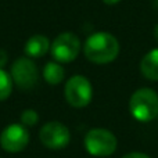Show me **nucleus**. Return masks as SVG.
Listing matches in <instances>:
<instances>
[{
    "mask_svg": "<svg viewBox=\"0 0 158 158\" xmlns=\"http://www.w3.org/2000/svg\"><path fill=\"white\" fill-rule=\"evenodd\" d=\"M85 57L94 64H108L118 57L119 43L108 32H96L86 39L83 44Z\"/></svg>",
    "mask_w": 158,
    "mask_h": 158,
    "instance_id": "f257e3e1",
    "label": "nucleus"
},
{
    "mask_svg": "<svg viewBox=\"0 0 158 158\" xmlns=\"http://www.w3.org/2000/svg\"><path fill=\"white\" fill-rule=\"evenodd\" d=\"M129 111L135 119L150 122L158 117V94L150 87H142L131 96Z\"/></svg>",
    "mask_w": 158,
    "mask_h": 158,
    "instance_id": "f03ea898",
    "label": "nucleus"
},
{
    "mask_svg": "<svg viewBox=\"0 0 158 158\" xmlns=\"http://www.w3.org/2000/svg\"><path fill=\"white\" fill-rule=\"evenodd\" d=\"M85 148L93 157H110L115 153L118 140L112 132L103 128L90 129L85 136Z\"/></svg>",
    "mask_w": 158,
    "mask_h": 158,
    "instance_id": "7ed1b4c3",
    "label": "nucleus"
},
{
    "mask_svg": "<svg viewBox=\"0 0 158 158\" xmlns=\"http://www.w3.org/2000/svg\"><path fill=\"white\" fill-rule=\"evenodd\" d=\"M64 96H65V100L68 101L69 106L75 107V108H83L92 101V83L83 75H75L67 81Z\"/></svg>",
    "mask_w": 158,
    "mask_h": 158,
    "instance_id": "20e7f679",
    "label": "nucleus"
},
{
    "mask_svg": "<svg viewBox=\"0 0 158 158\" xmlns=\"http://www.w3.org/2000/svg\"><path fill=\"white\" fill-rule=\"evenodd\" d=\"M81 52V40L72 32H63L53 40L50 53L57 63H71Z\"/></svg>",
    "mask_w": 158,
    "mask_h": 158,
    "instance_id": "39448f33",
    "label": "nucleus"
},
{
    "mask_svg": "<svg viewBox=\"0 0 158 158\" xmlns=\"http://www.w3.org/2000/svg\"><path fill=\"white\" fill-rule=\"evenodd\" d=\"M11 78L19 89L31 90L38 83V67L29 57H19L11 65Z\"/></svg>",
    "mask_w": 158,
    "mask_h": 158,
    "instance_id": "423d86ee",
    "label": "nucleus"
},
{
    "mask_svg": "<svg viewBox=\"0 0 158 158\" xmlns=\"http://www.w3.org/2000/svg\"><path fill=\"white\" fill-rule=\"evenodd\" d=\"M39 139L47 148L60 150V148L68 146L69 140H71V133L64 123L52 121L42 126L40 132H39Z\"/></svg>",
    "mask_w": 158,
    "mask_h": 158,
    "instance_id": "0eeeda50",
    "label": "nucleus"
},
{
    "mask_svg": "<svg viewBox=\"0 0 158 158\" xmlns=\"http://www.w3.org/2000/svg\"><path fill=\"white\" fill-rule=\"evenodd\" d=\"M29 143V132L21 123H13L4 128L0 135V146L7 153H19Z\"/></svg>",
    "mask_w": 158,
    "mask_h": 158,
    "instance_id": "6e6552de",
    "label": "nucleus"
},
{
    "mask_svg": "<svg viewBox=\"0 0 158 158\" xmlns=\"http://www.w3.org/2000/svg\"><path fill=\"white\" fill-rule=\"evenodd\" d=\"M50 42L46 36L43 35H33L32 38L28 39L27 44H25V54L28 57L32 58H39L44 56L50 50Z\"/></svg>",
    "mask_w": 158,
    "mask_h": 158,
    "instance_id": "1a4fd4ad",
    "label": "nucleus"
},
{
    "mask_svg": "<svg viewBox=\"0 0 158 158\" xmlns=\"http://www.w3.org/2000/svg\"><path fill=\"white\" fill-rule=\"evenodd\" d=\"M140 71L148 81H158V49L144 54L140 61Z\"/></svg>",
    "mask_w": 158,
    "mask_h": 158,
    "instance_id": "9d476101",
    "label": "nucleus"
},
{
    "mask_svg": "<svg viewBox=\"0 0 158 158\" xmlns=\"http://www.w3.org/2000/svg\"><path fill=\"white\" fill-rule=\"evenodd\" d=\"M43 77H44V81H46L47 83L58 85L63 82L64 77H65V71H64V68L58 63L50 61V63H47L43 68Z\"/></svg>",
    "mask_w": 158,
    "mask_h": 158,
    "instance_id": "9b49d317",
    "label": "nucleus"
},
{
    "mask_svg": "<svg viewBox=\"0 0 158 158\" xmlns=\"http://www.w3.org/2000/svg\"><path fill=\"white\" fill-rule=\"evenodd\" d=\"M13 92V78L8 72L0 68V101H4L10 97Z\"/></svg>",
    "mask_w": 158,
    "mask_h": 158,
    "instance_id": "f8f14e48",
    "label": "nucleus"
},
{
    "mask_svg": "<svg viewBox=\"0 0 158 158\" xmlns=\"http://www.w3.org/2000/svg\"><path fill=\"white\" fill-rule=\"evenodd\" d=\"M39 121V115L35 110H25L21 115V122L24 126H33L36 125Z\"/></svg>",
    "mask_w": 158,
    "mask_h": 158,
    "instance_id": "ddd939ff",
    "label": "nucleus"
},
{
    "mask_svg": "<svg viewBox=\"0 0 158 158\" xmlns=\"http://www.w3.org/2000/svg\"><path fill=\"white\" fill-rule=\"evenodd\" d=\"M122 158H151V157H148L144 153H129L126 156H123Z\"/></svg>",
    "mask_w": 158,
    "mask_h": 158,
    "instance_id": "4468645a",
    "label": "nucleus"
},
{
    "mask_svg": "<svg viewBox=\"0 0 158 158\" xmlns=\"http://www.w3.org/2000/svg\"><path fill=\"white\" fill-rule=\"evenodd\" d=\"M6 63H7V54H6L4 50H0V68H3Z\"/></svg>",
    "mask_w": 158,
    "mask_h": 158,
    "instance_id": "2eb2a0df",
    "label": "nucleus"
},
{
    "mask_svg": "<svg viewBox=\"0 0 158 158\" xmlns=\"http://www.w3.org/2000/svg\"><path fill=\"white\" fill-rule=\"evenodd\" d=\"M106 4H110V6H112V4H117V3H119L121 0H103Z\"/></svg>",
    "mask_w": 158,
    "mask_h": 158,
    "instance_id": "dca6fc26",
    "label": "nucleus"
},
{
    "mask_svg": "<svg viewBox=\"0 0 158 158\" xmlns=\"http://www.w3.org/2000/svg\"><path fill=\"white\" fill-rule=\"evenodd\" d=\"M154 38H156V40L158 42V24L154 27Z\"/></svg>",
    "mask_w": 158,
    "mask_h": 158,
    "instance_id": "f3484780",
    "label": "nucleus"
}]
</instances>
